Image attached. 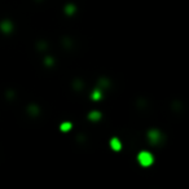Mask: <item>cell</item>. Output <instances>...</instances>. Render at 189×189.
Returning <instances> with one entry per match:
<instances>
[{"instance_id": "cell-1", "label": "cell", "mask_w": 189, "mask_h": 189, "mask_svg": "<svg viewBox=\"0 0 189 189\" xmlns=\"http://www.w3.org/2000/svg\"><path fill=\"white\" fill-rule=\"evenodd\" d=\"M137 159H139L141 166H144V167H149L150 164L153 163V156L150 154L149 152H141L139 154V157H137Z\"/></svg>"}, {"instance_id": "cell-2", "label": "cell", "mask_w": 189, "mask_h": 189, "mask_svg": "<svg viewBox=\"0 0 189 189\" xmlns=\"http://www.w3.org/2000/svg\"><path fill=\"white\" fill-rule=\"evenodd\" d=\"M111 148H113L114 150H119L121 149V143H119V140H118L117 137H114L113 140H111Z\"/></svg>"}]
</instances>
